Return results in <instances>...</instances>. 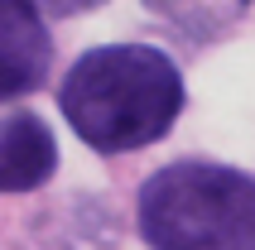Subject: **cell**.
I'll return each mask as SVG.
<instances>
[{
    "label": "cell",
    "mask_w": 255,
    "mask_h": 250,
    "mask_svg": "<svg viewBox=\"0 0 255 250\" xmlns=\"http://www.w3.org/2000/svg\"><path fill=\"white\" fill-rule=\"evenodd\" d=\"M58 106L97 154L144 149L173 130L183 111V77L149 43H106L68 68Z\"/></svg>",
    "instance_id": "6da1fadb"
},
{
    "label": "cell",
    "mask_w": 255,
    "mask_h": 250,
    "mask_svg": "<svg viewBox=\"0 0 255 250\" xmlns=\"http://www.w3.org/2000/svg\"><path fill=\"white\" fill-rule=\"evenodd\" d=\"M140 236L149 250H255V178L202 159L159 168L140 188Z\"/></svg>",
    "instance_id": "7a4b0ae2"
},
{
    "label": "cell",
    "mask_w": 255,
    "mask_h": 250,
    "mask_svg": "<svg viewBox=\"0 0 255 250\" xmlns=\"http://www.w3.org/2000/svg\"><path fill=\"white\" fill-rule=\"evenodd\" d=\"M58 173V139L34 111L0 121V193H34Z\"/></svg>",
    "instance_id": "277c9868"
},
{
    "label": "cell",
    "mask_w": 255,
    "mask_h": 250,
    "mask_svg": "<svg viewBox=\"0 0 255 250\" xmlns=\"http://www.w3.org/2000/svg\"><path fill=\"white\" fill-rule=\"evenodd\" d=\"M53 39L29 0H0V106L43 87Z\"/></svg>",
    "instance_id": "3957f363"
},
{
    "label": "cell",
    "mask_w": 255,
    "mask_h": 250,
    "mask_svg": "<svg viewBox=\"0 0 255 250\" xmlns=\"http://www.w3.org/2000/svg\"><path fill=\"white\" fill-rule=\"evenodd\" d=\"M29 5H39V10H48V14H82V10H92V5H101V0H29Z\"/></svg>",
    "instance_id": "8992f818"
},
{
    "label": "cell",
    "mask_w": 255,
    "mask_h": 250,
    "mask_svg": "<svg viewBox=\"0 0 255 250\" xmlns=\"http://www.w3.org/2000/svg\"><path fill=\"white\" fill-rule=\"evenodd\" d=\"M149 10L164 14L169 29H183L193 39H207V34L227 29L246 10V0H149Z\"/></svg>",
    "instance_id": "5b68a950"
}]
</instances>
